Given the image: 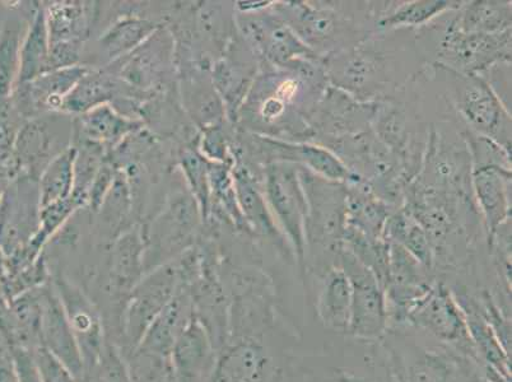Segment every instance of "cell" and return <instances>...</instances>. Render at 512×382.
<instances>
[{"label": "cell", "instance_id": "21", "mask_svg": "<svg viewBox=\"0 0 512 382\" xmlns=\"http://www.w3.org/2000/svg\"><path fill=\"white\" fill-rule=\"evenodd\" d=\"M141 127L142 123L105 104L79 115L74 120L73 139L77 143L87 142L99 144L104 148L113 147Z\"/></svg>", "mask_w": 512, "mask_h": 382}, {"label": "cell", "instance_id": "34", "mask_svg": "<svg viewBox=\"0 0 512 382\" xmlns=\"http://www.w3.org/2000/svg\"><path fill=\"white\" fill-rule=\"evenodd\" d=\"M40 382H78L67 366L45 347L32 351Z\"/></svg>", "mask_w": 512, "mask_h": 382}, {"label": "cell", "instance_id": "32", "mask_svg": "<svg viewBox=\"0 0 512 382\" xmlns=\"http://www.w3.org/2000/svg\"><path fill=\"white\" fill-rule=\"evenodd\" d=\"M20 32L7 29L0 35V105L11 93L17 71H20Z\"/></svg>", "mask_w": 512, "mask_h": 382}, {"label": "cell", "instance_id": "3", "mask_svg": "<svg viewBox=\"0 0 512 382\" xmlns=\"http://www.w3.org/2000/svg\"><path fill=\"white\" fill-rule=\"evenodd\" d=\"M404 325L478 363L467 321L448 284L437 281L407 312Z\"/></svg>", "mask_w": 512, "mask_h": 382}, {"label": "cell", "instance_id": "18", "mask_svg": "<svg viewBox=\"0 0 512 382\" xmlns=\"http://www.w3.org/2000/svg\"><path fill=\"white\" fill-rule=\"evenodd\" d=\"M194 318L192 297L188 287L181 284L179 291L161 311L147 330L137 349L156 356L170 358L172 349Z\"/></svg>", "mask_w": 512, "mask_h": 382}, {"label": "cell", "instance_id": "2", "mask_svg": "<svg viewBox=\"0 0 512 382\" xmlns=\"http://www.w3.org/2000/svg\"><path fill=\"white\" fill-rule=\"evenodd\" d=\"M264 197L269 211L299 264L306 281L307 202L300 166L288 162L267 163L264 167Z\"/></svg>", "mask_w": 512, "mask_h": 382}, {"label": "cell", "instance_id": "6", "mask_svg": "<svg viewBox=\"0 0 512 382\" xmlns=\"http://www.w3.org/2000/svg\"><path fill=\"white\" fill-rule=\"evenodd\" d=\"M144 276L130 293L125 307L121 354L137 349L153 321L183 284L178 262L161 265Z\"/></svg>", "mask_w": 512, "mask_h": 382}, {"label": "cell", "instance_id": "19", "mask_svg": "<svg viewBox=\"0 0 512 382\" xmlns=\"http://www.w3.org/2000/svg\"><path fill=\"white\" fill-rule=\"evenodd\" d=\"M88 69L90 68L76 65V67L45 73L34 81L23 83L21 85L22 109L20 111L31 116L60 113L65 97L81 81Z\"/></svg>", "mask_w": 512, "mask_h": 382}, {"label": "cell", "instance_id": "14", "mask_svg": "<svg viewBox=\"0 0 512 382\" xmlns=\"http://www.w3.org/2000/svg\"><path fill=\"white\" fill-rule=\"evenodd\" d=\"M232 179H234L237 204H239L242 217H244L249 231L267 237L281 253L286 254V256L291 255L293 258L290 245L287 244L285 237L279 231L253 172L244 163L237 161L236 165L232 166Z\"/></svg>", "mask_w": 512, "mask_h": 382}, {"label": "cell", "instance_id": "17", "mask_svg": "<svg viewBox=\"0 0 512 382\" xmlns=\"http://www.w3.org/2000/svg\"><path fill=\"white\" fill-rule=\"evenodd\" d=\"M314 310L325 332L348 337L351 323V284L341 267H334L316 277Z\"/></svg>", "mask_w": 512, "mask_h": 382}, {"label": "cell", "instance_id": "28", "mask_svg": "<svg viewBox=\"0 0 512 382\" xmlns=\"http://www.w3.org/2000/svg\"><path fill=\"white\" fill-rule=\"evenodd\" d=\"M460 6L462 3L448 2V0H416V2L403 3L388 15L381 17L376 22V26L380 30L426 26L427 23L444 16L446 12L459 9Z\"/></svg>", "mask_w": 512, "mask_h": 382}, {"label": "cell", "instance_id": "10", "mask_svg": "<svg viewBox=\"0 0 512 382\" xmlns=\"http://www.w3.org/2000/svg\"><path fill=\"white\" fill-rule=\"evenodd\" d=\"M272 8L302 43L323 59L332 51L337 53L339 41L351 31V26H346L333 9L305 2L273 3Z\"/></svg>", "mask_w": 512, "mask_h": 382}, {"label": "cell", "instance_id": "8", "mask_svg": "<svg viewBox=\"0 0 512 382\" xmlns=\"http://www.w3.org/2000/svg\"><path fill=\"white\" fill-rule=\"evenodd\" d=\"M282 382H393L379 342L372 343L360 367L334 365L332 354L300 356L293 351L283 368Z\"/></svg>", "mask_w": 512, "mask_h": 382}, {"label": "cell", "instance_id": "12", "mask_svg": "<svg viewBox=\"0 0 512 382\" xmlns=\"http://www.w3.org/2000/svg\"><path fill=\"white\" fill-rule=\"evenodd\" d=\"M73 123L62 113L36 116L17 138V157L32 174H43L49 163L71 148Z\"/></svg>", "mask_w": 512, "mask_h": 382}, {"label": "cell", "instance_id": "35", "mask_svg": "<svg viewBox=\"0 0 512 382\" xmlns=\"http://www.w3.org/2000/svg\"><path fill=\"white\" fill-rule=\"evenodd\" d=\"M202 149L207 160L216 163L232 161L231 156L228 155L227 138L220 125L204 130Z\"/></svg>", "mask_w": 512, "mask_h": 382}, {"label": "cell", "instance_id": "20", "mask_svg": "<svg viewBox=\"0 0 512 382\" xmlns=\"http://www.w3.org/2000/svg\"><path fill=\"white\" fill-rule=\"evenodd\" d=\"M134 92H137L136 88L128 86L109 69H88L65 97L60 113L82 115L110 101H130L134 99Z\"/></svg>", "mask_w": 512, "mask_h": 382}, {"label": "cell", "instance_id": "7", "mask_svg": "<svg viewBox=\"0 0 512 382\" xmlns=\"http://www.w3.org/2000/svg\"><path fill=\"white\" fill-rule=\"evenodd\" d=\"M437 48L441 67L462 74H482L497 63L511 62V30L500 34H468L460 31L453 20Z\"/></svg>", "mask_w": 512, "mask_h": 382}, {"label": "cell", "instance_id": "37", "mask_svg": "<svg viewBox=\"0 0 512 382\" xmlns=\"http://www.w3.org/2000/svg\"><path fill=\"white\" fill-rule=\"evenodd\" d=\"M473 382H490L486 379V377H484L483 375V368H482V371H481V374H479L476 379H474Z\"/></svg>", "mask_w": 512, "mask_h": 382}, {"label": "cell", "instance_id": "15", "mask_svg": "<svg viewBox=\"0 0 512 382\" xmlns=\"http://www.w3.org/2000/svg\"><path fill=\"white\" fill-rule=\"evenodd\" d=\"M472 185L490 244L498 228L511 218V169L472 167Z\"/></svg>", "mask_w": 512, "mask_h": 382}, {"label": "cell", "instance_id": "11", "mask_svg": "<svg viewBox=\"0 0 512 382\" xmlns=\"http://www.w3.org/2000/svg\"><path fill=\"white\" fill-rule=\"evenodd\" d=\"M253 137L255 147L265 158V165L272 162L293 163L333 183L348 184L361 180L348 169L342 158L328 147L309 142L279 141L256 134Z\"/></svg>", "mask_w": 512, "mask_h": 382}, {"label": "cell", "instance_id": "33", "mask_svg": "<svg viewBox=\"0 0 512 382\" xmlns=\"http://www.w3.org/2000/svg\"><path fill=\"white\" fill-rule=\"evenodd\" d=\"M183 167L190 186H192L195 198H197L203 216L209 212L211 202V186L208 180V165L202 156L194 152H185L183 156Z\"/></svg>", "mask_w": 512, "mask_h": 382}, {"label": "cell", "instance_id": "27", "mask_svg": "<svg viewBox=\"0 0 512 382\" xmlns=\"http://www.w3.org/2000/svg\"><path fill=\"white\" fill-rule=\"evenodd\" d=\"M49 36L46 29L45 11L41 7L35 13L20 51L18 83H29L48 73Z\"/></svg>", "mask_w": 512, "mask_h": 382}, {"label": "cell", "instance_id": "5", "mask_svg": "<svg viewBox=\"0 0 512 382\" xmlns=\"http://www.w3.org/2000/svg\"><path fill=\"white\" fill-rule=\"evenodd\" d=\"M339 267L351 284V323L348 337L363 343H377L389 328L388 304L384 288L365 265L342 250Z\"/></svg>", "mask_w": 512, "mask_h": 382}, {"label": "cell", "instance_id": "30", "mask_svg": "<svg viewBox=\"0 0 512 382\" xmlns=\"http://www.w3.org/2000/svg\"><path fill=\"white\" fill-rule=\"evenodd\" d=\"M183 100L195 123L204 130L220 125L226 110L213 83L207 85L202 79L190 77L183 85Z\"/></svg>", "mask_w": 512, "mask_h": 382}, {"label": "cell", "instance_id": "26", "mask_svg": "<svg viewBox=\"0 0 512 382\" xmlns=\"http://www.w3.org/2000/svg\"><path fill=\"white\" fill-rule=\"evenodd\" d=\"M454 23L468 34H500L511 30V2L467 3L460 6Z\"/></svg>", "mask_w": 512, "mask_h": 382}, {"label": "cell", "instance_id": "16", "mask_svg": "<svg viewBox=\"0 0 512 382\" xmlns=\"http://www.w3.org/2000/svg\"><path fill=\"white\" fill-rule=\"evenodd\" d=\"M450 290L463 311L470 339L483 366L495 368L500 374L511 377V356L502 347L495 330L484 318L476 293L470 292L462 284H455Z\"/></svg>", "mask_w": 512, "mask_h": 382}, {"label": "cell", "instance_id": "23", "mask_svg": "<svg viewBox=\"0 0 512 382\" xmlns=\"http://www.w3.org/2000/svg\"><path fill=\"white\" fill-rule=\"evenodd\" d=\"M49 45L81 44L90 35V16L83 3H54L44 8Z\"/></svg>", "mask_w": 512, "mask_h": 382}, {"label": "cell", "instance_id": "29", "mask_svg": "<svg viewBox=\"0 0 512 382\" xmlns=\"http://www.w3.org/2000/svg\"><path fill=\"white\" fill-rule=\"evenodd\" d=\"M76 148L71 147L49 163L40 177V208L72 197Z\"/></svg>", "mask_w": 512, "mask_h": 382}, {"label": "cell", "instance_id": "36", "mask_svg": "<svg viewBox=\"0 0 512 382\" xmlns=\"http://www.w3.org/2000/svg\"><path fill=\"white\" fill-rule=\"evenodd\" d=\"M0 382H21L8 346H0Z\"/></svg>", "mask_w": 512, "mask_h": 382}, {"label": "cell", "instance_id": "25", "mask_svg": "<svg viewBox=\"0 0 512 382\" xmlns=\"http://www.w3.org/2000/svg\"><path fill=\"white\" fill-rule=\"evenodd\" d=\"M158 29L160 26L147 18H123L101 36L100 49L114 63L146 43Z\"/></svg>", "mask_w": 512, "mask_h": 382}, {"label": "cell", "instance_id": "13", "mask_svg": "<svg viewBox=\"0 0 512 382\" xmlns=\"http://www.w3.org/2000/svg\"><path fill=\"white\" fill-rule=\"evenodd\" d=\"M40 344L59 358L76 376L78 382L81 380V351L53 283L41 286Z\"/></svg>", "mask_w": 512, "mask_h": 382}, {"label": "cell", "instance_id": "31", "mask_svg": "<svg viewBox=\"0 0 512 382\" xmlns=\"http://www.w3.org/2000/svg\"><path fill=\"white\" fill-rule=\"evenodd\" d=\"M79 382H132L127 362L118 347L107 342L95 365L88 368Z\"/></svg>", "mask_w": 512, "mask_h": 382}, {"label": "cell", "instance_id": "24", "mask_svg": "<svg viewBox=\"0 0 512 382\" xmlns=\"http://www.w3.org/2000/svg\"><path fill=\"white\" fill-rule=\"evenodd\" d=\"M384 239L406 249L426 268L435 272V253L423 227L408 209L390 213L385 223Z\"/></svg>", "mask_w": 512, "mask_h": 382}, {"label": "cell", "instance_id": "22", "mask_svg": "<svg viewBox=\"0 0 512 382\" xmlns=\"http://www.w3.org/2000/svg\"><path fill=\"white\" fill-rule=\"evenodd\" d=\"M256 77L255 69L239 60L222 59L213 67L212 83L232 121L248 96Z\"/></svg>", "mask_w": 512, "mask_h": 382}, {"label": "cell", "instance_id": "9", "mask_svg": "<svg viewBox=\"0 0 512 382\" xmlns=\"http://www.w3.org/2000/svg\"><path fill=\"white\" fill-rule=\"evenodd\" d=\"M53 286L64 307L74 338L81 351L83 372L95 365L106 344L104 321L100 310L87 293L63 273L54 278Z\"/></svg>", "mask_w": 512, "mask_h": 382}, {"label": "cell", "instance_id": "1", "mask_svg": "<svg viewBox=\"0 0 512 382\" xmlns=\"http://www.w3.org/2000/svg\"><path fill=\"white\" fill-rule=\"evenodd\" d=\"M379 346L393 382H473L483 368L408 325L389 326Z\"/></svg>", "mask_w": 512, "mask_h": 382}, {"label": "cell", "instance_id": "4", "mask_svg": "<svg viewBox=\"0 0 512 382\" xmlns=\"http://www.w3.org/2000/svg\"><path fill=\"white\" fill-rule=\"evenodd\" d=\"M445 69L451 74L450 95L456 110L467 121L470 132L492 139L511 153L510 110L506 109L479 74H462Z\"/></svg>", "mask_w": 512, "mask_h": 382}]
</instances>
